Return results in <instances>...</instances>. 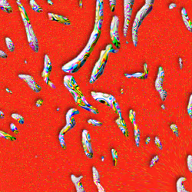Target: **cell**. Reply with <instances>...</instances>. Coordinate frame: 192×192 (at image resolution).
Listing matches in <instances>:
<instances>
[{"label":"cell","instance_id":"1","mask_svg":"<svg viewBox=\"0 0 192 192\" xmlns=\"http://www.w3.org/2000/svg\"><path fill=\"white\" fill-rule=\"evenodd\" d=\"M86 134H87V130H84L82 132V145L86 156L88 158H93V152L92 149V145H91L89 140L87 139Z\"/></svg>","mask_w":192,"mask_h":192},{"label":"cell","instance_id":"2","mask_svg":"<svg viewBox=\"0 0 192 192\" xmlns=\"http://www.w3.org/2000/svg\"><path fill=\"white\" fill-rule=\"evenodd\" d=\"M82 175L79 177H76L75 176L74 174H72V176H71V179H72L74 184L75 185L76 191L77 192H85V189H84V187H83L82 185V183L81 182V180L82 179Z\"/></svg>","mask_w":192,"mask_h":192},{"label":"cell","instance_id":"3","mask_svg":"<svg viewBox=\"0 0 192 192\" xmlns=\"http://www.w3.org/2000/svg\"><path fill=\"white\" fill-rule=\"evenodd\" d=\"M49 16L51 20L58 21V22L64 23V24H70V23L69 22V19H67L66 18H64L62 16H56V15H53V14L51 13H49Z\"/></svg>","mask_w":192,"mask_h":192},{"label":"cell","instance_id":"4","mask_svg":"<svg viewBox=\"0 0 192 192\" xmlns=\"http://www.w3.org/2000/svg\"><path fill=\"white\" fill-rule=\"evenodd\" d=\"M79 114V112L78 110L75 109V108H72L70 109L69 112H68L67 115H66V121L69 120H70L71 119H72V117L75 115H78Z\"/></svg>","mask_w":192,"mask_h":192},{"label":"cell","instance_id":"5","mask_svg":"<svg viewBox=\"0 0 192 192\" xmlns=\"http://www.w3.org/2000/svg\"><path fill=\"white\" fill-rule=\"evenodd\" d=\"M92 172H93V181L94 183H100V178H99V174H98V171L96 170V168L95 167H92Z\"/></svg>","mask_w":192,"mask_h":192},{"label":"cell","instance_id":"6","mask_svg":"<svg viewBox=\"0 0 192 192\" xmlns=\"http://www.w3.org/2000/svg\"><path fill=\"white\" fill-rule=\"evenodd\" d=\"M12 117L14 119H16V121H18V122L20 124V125H23L24 124V119L22 115H20L19 114H12Z\"/></svg>","mask_w":192,"mask_h":192},{"label":"cell","instance_id":"7","mask_svg":"<svg viewBox=\"0 0 192 192\" xmlns=\"http://www.w3.org/2000/svg\"><path fill=\"white\" fill-rule=\"evenodd\" d=\"M0 134H1V137H2V138H4V139H8L9 141H15V140H16V138H14V137H12L9 134H7V133H5V132H2V131L0 132Z\"/></svg>","mask_w":192,"mask_h":192},{"label":"cell","instance_id":"8","mask_svg":"<svg viewBox=\"0 0 192 192\" xmlns=\"http://www.w3.org/2000/svg\"><path fill=\"white\" fill-rule=\"evenodd\" d=\"M30 5H31L32 8L37 12H42L43 9H40V7L38 6V5L36 4V2L35 1H30Z\"/></svg>","mask_w":192,"mask_h":192},{"label":"cell","instance_id":"9","mask_svg":"<svg viewBox=\"0 0 192 192\" xmlns=\"http://www.w3.org/2000/svg\"><path fill=\"white\" fill-rule=\"evenodd\" d=\"M5 41H6V43H7V47H8V49L10 50L11 51H13L14 50V45L13 43H12V42L10 39H9V38H5Z\"/></svg>","mask_w":192,"mask_h":192},{"label":"cell","instance_id":"10","mask_svg":"<svg viewBox=\"0 0 192 192\" xmlns=\"http://www.w3.org/2000/svg\"><path fill=\"white\" fill-rule=\"evenodd\" d=\"M88 123H89L90 125H93V126H101V123L95 120V119H89L88 121Z\"/></svg>","mask_w":192,"mask_h":192},{"label":"cell","instance_id":"11","mask_svg":"<svg viewBox=\"0 0 192 192\" xmlns=\"http://www.w3.org/2000/svg\"><path fill=\"white\" fill-rule=\"evenodd\" d=\"M59 141H60L61 145L63 149H66V146L65 144V140H64V134H59Z\"/></svg>","mask_w":192,"mask_h":192},{"label":"cell","instance_id":"12","mask_svg":"<svg viewBox=\"0 0 192 192\" xmlns=\"http://www.w3.org/2000/svg\"><path fill=\"white\" fill-rule=\"evenodd\" d=\"M10 128H11V130H12V132H15L16 134H18V133H19L18 128H16V126L15 125H14L13 123H12L11 125H10Z\"/></svg>","mask_w":192,"mask_h":192},{"label":"cell","instance_id":"13","mask_svg":"<svg viewBox=\"0 0 192 192\" xmlns=\"http://www.w3.org/2000/svg\"><path fill=\"white\" fill-rule=\"evenodd\" d=\"M95 185L97 186V188H98V192H105V191L104 190V188H102V186L101 185L100 183H97Z\"/></svg>","mask_w":192,"mask_h":192},{"label":"cell","instance_id":"14","mask_svg":"<svg viewBox=\"0 0 192 192\" xmlns=\"http://www.w3.org/2000/svg\"><path fill=\"white\" fill-rule=\"evenodd\" d=\"M1 56H2V58H7V55L5 53L4 51H2V50H1Z\"/></svg>","mask_w":192,"mask_h":192}]
</instances>
